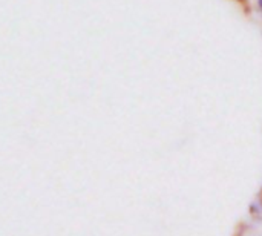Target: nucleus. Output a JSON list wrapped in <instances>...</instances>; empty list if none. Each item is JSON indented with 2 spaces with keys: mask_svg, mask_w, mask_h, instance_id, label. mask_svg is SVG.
Returning a JSON list of instances; mask_svg holds the SVG:
<instances>
[{
  "mask_svg": "<svg viewBox=\"0 0 262 236\" xmlns=\"http://www.w3.org/2000/svg\"><path fill=\"white\" fill-rule=\"evenodd\" d=\"M257 6H259V9L262 11V0H257Z\"/></svg>",
  "mask_w": 262,
  "mask_h": 236,
  "instance_id": "nucleus-1",
  "label": "nucleus"
},
{
  "mask_svg": "<svg viewBox=\"0 0 262 236\" xmlns=\"http://www.w3.org/2000/svg\"><path fill=\"white\" fill-rule=\"evenodd\" d=\"M259 198H260V205H262V192H260V196Z\"/></svg>",
  "mask_w": 262,
  "mask_h": 236,
  "instance_id": "nucleus-2",
  "label": "nucleus"
}]
</instances>
